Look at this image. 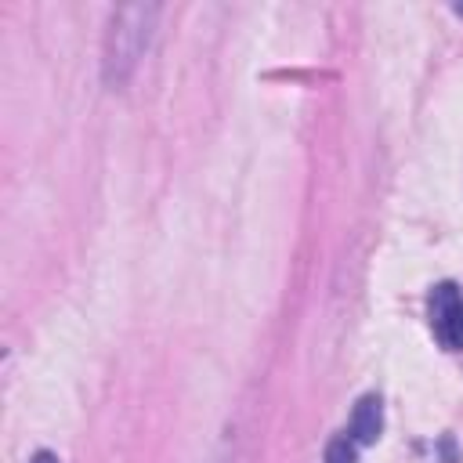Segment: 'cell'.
Here are the masks:
<instances>
[{"label": "cell", "mask_w": 463, "mask_h": 463, "mask_svg": "<svg viewBox=\"0 0 463 463\" xmlns=\"http://www.w3.org/2000/svg\"><path fill=\"white\" fill-rule=\"evenodd\" d=\"M159 14V7L152 4H130V7H119L109 22V33H105V83L109 87H123L148 43V29H152V18Z\"/></svg>", "instance_id": "cell-1"}, {"label": "cell", "mask_w": 463, "mask_h": 463, "mask_svg": "<svg viewBox=\"0 0 463 463\" xmlns=\"http://www.w3.org/2000/svg\"><path fill=\"white\" fill-rule=\"evenodd\" d=\"M430 329L438 336L441 347L449 351H459L463 347V293L456 282H438L430 289Z\"/></svg>", "instance_id": "cell-2"}, {"label": "cell", "mask_w": 463, "mask_h": 463, "mask_svg": "<svg viewBox=\"0 0 463 463\" xmlns=\"http://www.w3.org/2000/svg\"><path fill=\"white\" fill-rule=\"evenodd\" d=\"M383 430V402L376 394L358 398L354 412H351V441L354 445H373Z\"/></svg>", "instance_id": "cell-3"}, {"label": "cell", "mask_w": 463, "mask_h": 463, "mask_svg": "<svg viewBox=\"0 0 463 463\" xmlns=\"http://www.w3.org/2000/svg\"><path fill=\"white\" fill-rule=\"evenodd\" d=\"M322 463H358V452H354V441H351L347 434H340V438H333V441L326 445V452H322Z\"/></svg>", "instance_id": "cell-4"}, {"label": "cell", "mask_w": 463, "mask_h": 463, "mask_svg": "<svg viewBox=\"0 0 463 463\" xmlns=\"http://www.w3.org/2000/svg\"><path fill=\"white\" fill-rule=\"evenodd\" d=\"M29 463H58V456H54V452H36Z\"/></svg>", "instance_id": "cell-5"}, {"label": "cell", "mask_w": 463, "mask_h": 463, "mask_svg": "<svg viewBox=\"0 0 463 463\" xmlns=\"http://www.w3.org/2000/svg\"><path fill=\"white\" fill-rule=\"evenodd\" d=\"M456 14H463V4H456Z\"/></svg>", "instance_id": "cell-6"}]
</instances>
